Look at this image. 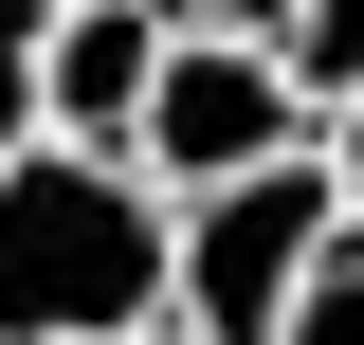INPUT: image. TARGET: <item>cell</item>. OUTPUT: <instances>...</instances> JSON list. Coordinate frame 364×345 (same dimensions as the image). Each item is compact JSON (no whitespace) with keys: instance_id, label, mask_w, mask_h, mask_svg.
<instances>
[{"instance_id":"obj_1","label":"cell","mask_w":364,"mask_h":345,"mask_svg":"<svg viewBox=\"0 0 364 345\" xmlns=\"http://www.w3.org/2000/svg\"><path fill=\"white\" fill-rule=\"evenodd\" d=\"M182 200L91 146H18L0 164V345H164Z\"/></svg>"},{"instance_id":"obj_2","label":"cell","mask_w":364,"mask_h":345,"mask_svg":"<svg viewBox=\"0 0 364 345\" xmlns=\"http://www.w3.org/2000/svg\"><path fill=\"white\" fill-rule=\"evenodd\" d=\"M328 236H346V200H328V164H273V182H237V200H182L164 345H291V309H310Z\"/></svg>"},{"instance_id":"obj_3","label":"cell","mask_w":364,"mask_h":345,"mask_svg":"<svg viewBox=\"0 0 364 345\" xmlns=\"http://www.w3.org/2000/svg\"><path fill=\"white\" fill-rule=\"evenodd\" d=\"M128 164L164 182V200H237V182L310 164V109H291V73H273V55L182 37V55H164V91H146V128H128Z\"/></svg>"},{"instance_id":"obj_4","label":"cell","mask_w":364,"mask_h":345,"mask_svg":"<svg viewBox=\"0 0 364 345\" xmlns=\"http://www.w3.org/2000/svg\"><path fill=\"white\" fill-rule=\"evenodd\" d=\"M273 73H291V109H310V128H346V109H364V0H291Z\"/></svg>"},{"instance_id":"obj_5","label":"cell","mask_w":364,"mask_h":345,"mask_svg":"<svg viewBox=\"0 0 364 345\" xmlns=\"http://www.w3.org/2000/svg\"><path fill=\"white\" fill-rule=\"evenodd\" d=\"M37 55H55V0H0V164L55 146V128H37Z\"/></svg>"},{"instance_id":"obj_6","label":"cell","mask_w":364,"mask_h":345,"mask_svg":"<svg viewBox=\"0 0 364 345\" xmlns=\"http://www.w3.org/2000/svg\"><path fill=\"white\" fill-rule=\"evenodd\" d=\"M291 345H364V218L328 236V273H310V309H291Z\"/></svg>"},{"instance_id":"obj_7","label":"cell","mask_w":364,"mask_h":345,"mask_svg":"<svg viewBox=\"0 0 364 345\" xmlns=\"http://www.w3.org/2000/svg\"><path fill=\"white\" fill-rule=\"evenodd\" d=\"M164 18H182V37H237V55H273V37H291V0H164Z\"/></svg>"},{"instance_id":"obj_8","label":"cell","mask_w":364,"mask_h":345,"mask_svg":"<svg viewBox=\"0 0 364 345\" xmlns=\"http://www.w3.org/2000/svg\"><path fill=\"white\" fill-rule=\"evenodd\" d=\"M55 18H91V0H55Z\"/></svg>"}]
</instances>
